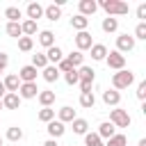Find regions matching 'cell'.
Returning a JSON list of instances; mask_svg holds the SVG:
<instances>
[{
    "instance_id": "cell-33",
    "label": "cell",
    "mask_w": 146,
    "mask_h": 146,
    "mask_svg": "<svg viewBox=\"0 0 146 146\" xmlns=\"http://www.w3.org/2000/svg\"><path fill=\"white\" fill-rule=\"evenodd\" d=\"M32 66H34V68H46V66H48V59H46V55H43V52H36V55H32Z\"/></svg>"
},
{
    "instance_id": "cell-50",
    "label": "cell",
    "mask_w": 146,
    "mask_h": 146,
    "mask_svg": "<svg viewBox=\"0 0 146 146\" xmlns=\"http://www.w3.org/2000/svg\"><path fill=\"white\" fill-rule=\"evenodd\" d=\"M0 73H2V71H0Z\"/></svg>"
},
{
    "instance_id": "cell-28",
    "label": "cell",
    "mask_w": 146,
    "mask_h": 146,
    "mask_svg": "<svg viewBox=\"0 0 146 146\" xmlns=\"http://www.w3.org/2000/svg\"><path fill=\"white\" fill-rule=\"evenodd\" d=\"M73 119H75V110H73V107H68V105H66V107H62V110H59V121H62V123L73 121Z\"/></svg>"
},
{
    "instance_id": "cell-46",
    "label": "cell",
    "mask_w": 146,
    "mask_h": 146,
    "mask_svg": "<svg viewBox=\"0 0 146 146\" xmlns=\"http://www.w3.org/2000/svg\"><path fill=\"white\" fill-rule=\"evenodd\" d=\"M5 94H7V89H5V84L0 82V100H2V96H5Z\"/></svg>"
},
{
    "instance_id": "cell-2",
    "label": "cell",
    "mask_w": 146,
    "mask_h": 146,
    "mask_svg": "<svg viewBox=\"0 0 146 146\" xmlns=\"http://www.w3.org/2000/svg\"><path fill=\"white\" fill-rule=\"evenodd\" d=\"M132 82H135V73L128 71V68H121V71H116V73L112 75V84H114L116 91H119V89H128Z\"/></svg>"
},
{
    "instance_id": "cell-1",
    "label": "cell",
    "mask_w": 146,
    "mask_h": 146,
    "mask_svg": "<svg viewBox=\"0 0 146 146\" xmlns=\"http://www.w3.org/2000/svg\"><path fill=\"white\" fill-rule=\"evenodd\" d=\"M100 7L107 11V16H123V14H128L130 11V7L125 5V2H121V0H100Z\"/></svg>"
},
{
    "instance_id": "cell-30",
    "label": "cell",
    "mask_w": 146,
    "mask_h": 146,
    "mask_svg": "<svg viewBox=\"0 0 146 146\" xmlns=\"http://www.w3.org/2000/svg\"><path fill=\"white\" fill-rule=\"evenodd\" d=\"M7 139H9L11 144H16V141H21V139H23V130H21L18 125H14V128H9V130H7Z\"/></svg>"
},
{
    "instance_id": "cell-25",
    "label": "cell",
    "mask_w": 146,
    "mask_h": 146,
    "mask_svg": "<svg viewBox=\"0 0 146 146\" xmlns=\"http://www.w3.org/2000/svg\"><path fill=\"white\" fill-rule=\"evenodd\" d=\"M21 32H23L25 36L36 34V23H34V21H30V18H27V21H23V23H21Z\"/></svg>"
},
{
    "instance_id": "cell-49",
    "label": "cell",
    "mask_w": 146,
    "mask_h": 146,
    "mask_svg": "<svg viewBox=\"0 0 146 146\" xmlns=\"http://www.w3.org/2000/svg\"><path fill=\"white\" fill-rule=\"evenodd\" d=\"M0 146H2V137H0Z\"/></svg>"
},
{
    "instance_id": "cell-11",
    "label": "cell",
    "mask_w": 146,
    "mask_h": 146,
    "mask_svg": "<svg viewBox=\"0 0 146 146\" xmlns=\"http://www.w3.org/2000/svg\"><path fill=\"white\" fill-rule=\"evenodd\" d=\"M2 84H5V89H7V94H16L18 91V87H21V80H18V75H7L5 80H2Z\"/></svg>"
},
{
    "instance_id": "cell-8",
    "label": "cell",
    "mask_w": 146,
    "mask_h": 146,
    "mask_svg": "<svg viewBox=\"0 0 146 146\" xmlns=\"http://www.w3.org/2000/svg\"><path fill=\"white\" fill-rule=\"evenodd\" d=\"M18 80H21V82H36V68H34L32 64L23 66V68L18 71Z\"/></svg>"
},
{
    "instance_id": "cell-14",
    "label": "cell",
    "mask_w": 146,
    "mask_h": 146,
    "mask_svg": "<svg viewBox=\"0 0 146 146\" xmlns=\"http://www.w3.org/2000/svg\"><path fill=\"white\" fill-rule=\"evenodd\" d=\"M41 16H43V7L39 2H30L27 5V18L36 23V18H41Z\"/></svg>"
},
{
    "instance_id": "cell-32",
    "label": "cell",
    "mask_w": 146,
    "mask_h": 146,
    "mask_svg": "<svg viewBox=\"0 0 146 146\" xmlns=\"http://www.w3.org/2000/svg\"><path fill=\"white\" fill-rule=\"evenodd\" d=\"M7 34L9 36H14V39H21L23 36V32H21V23H7Z\"/></svg>"
},
{
    "instance_id": "cell-15",
    "label": "cell",
    "mask_w": 146,
    "mask_h": 146,
    "mask_svg": "<svg viewBox=\"0 0 146 146\" xmlns=\"http://www.w3.org/2000/svg\"><path fill=\"white\" fill-rule=\"evenodd\" d=\"M87 25H89V18H84L82 14H78V16H73V18H71V27H73V30H78V32H84V30H87Z\"/></svg>"
},
{
    "instance_id": "cell-23",
    "label": "cell",
    "mask_w": 146,
    "mask_h": 146,
    "mask_svg": "<svg viewBox=\"0 0 146 146\" xmlns=\"http://www.w3.org/2000/svg\"><path fill=\"white\" fill-rule=\"evenodd\" d=\"M94 73H96V71H94L91 66H80V68H78V80H80V82H82V80L94 82Z\"/></svg>"
},
{
    "instance_id": "cell-39",
    "label": "cell",
    "mask_w": 146,
    "mask_h": 146,
    "mask_svg": "<svg viewBox=\"0 0 146 146\" xmlns=\"http://www.w3.org/2000/svg\"><path fill=\"white\" fill-rule=\"evenodd\" d=\"M64 80H66V84H78V82H80V80H78V68L68 71V73L64 75Z\"/></svg>"
},
{
    "instance_id": "cell-29",
    "label": "cell",
    "mask_w": 146,
    "mask_h": 146,
    "mask_svg": "<svg viewBox=\"0 0 146 146\" xmlns=\"http://www.w3.org/2000/svg\"><path fill=\"white\" fill-rule=\"evenodd\" d=\"M87 128H89V123L84 119H73V132L75 135H87Z\"/></svg>"
},
{
    "instance_id": "cell-7",
    "label": "cell",
    "mask_w": 146,
    "mask_h": 146,
    "mask_svg": "<svg viewBox=\"0 0 146 146\" xmlns=\"http://www.w3.org/2000/svg\"><path fill=\"white\" fill-rule=\"evenodd\" d=\"M75 46H78V50L82 52V50H89L91 46H94V41H91V34L84 30V32H78L75 34Z\"/></svg>"
},
{
    "instance_id": "cell-38",
    "label": "cell",
    "mask_w": 146,
    "mask_h": 146,
    "mask_svg": "<svg viewBox=\"0 0 146 146\" xmlns=\"http://www.w3.org/2000/svg\"><path fill=\"white\" fill-rule=\"evenodd\" d=\"M132 39H146V23H144V21L135 27V36H132Z\"/></svg>"
},
{
    "instance_id": "cell-43",
    "label": "cell",
    "mask_w": 146,
    "mask_h": 146,
    "mask_svg": "<svg viewBox=\"0 0 146 146\" xmlns=\"http://www.w3.org/2000/svg\"><path fill=\"white\" fill-rule=\"evenodd\" d=\"M91 84H94V82H87V80H82V82H80V89H82V94L91 91Z\"/></svg>"
},
{
    "instance_id": "cell-19",
    "label": "cell",
    "mask_w": 146,
    "mask_h": 146,
    "mask_svg": "<svg viewBox=\"0 0 146 146\" xmlns=\"http://www.w3.org/2000/svg\"><path fill=\"white\" fill-rule=\"evenodd\" d=\"M36 98H39V103H41L43 107H50V105L55 103V98H57V96H55V91L46 89V91H39V96H36Z\"/></svg>"
},
{
    "instance_id": "cell-34",
    "label": "cell",
    "mask_w": 146,
    "mask_h": 146,
    "mask_svg": "<svg viewBox=\"0 0 146 146\" xmlns=\"http://www.w3.org/2000/svg\"><path fill=\"white\" fill-rule=\"evenodd\" d=\"M32 46H34L32 36H21V39H18V50H23V52H30V50H32Z\"/></svg>"
},
{
    "instance_id": "cell-13",
    "label": "cell",
    "mask_w": 146,
    "mask_h": 146,
    "mask_svg": "<svg viewBox=\"0 0 146 146\" xmlns=\"http://www.w3.org/2000/svg\"><path fill=\"white\" fill-rule=\"evenodd\" d=\"M96 9H98L96 0H80V14H82L84 18L91 16V14H96Z\"/></svg>"
},
{
    "instance_id": "cell-27",
    "label": "cell",
    "mask_w": 146,
    "mask_h": 146,
    "mask_svg": "<svg viewBox=\"0 0 146 146\" xmlns=\"http://www.w3.org/2000/svg\"><path fill=\"white\" fill-rule=\"evenodd\" d=\"M116 27H119V21L116 18H112V16H107V18H103V32H116Z\"/></svg>"
},
{
    "instance_id": "cell-37",
    "label": "cell",
    "mask_w": 146,
    "mask_h": 146,
    "mask_svg": "<svg viewBox=\"0 0 146 146\" xmlns=\"http://www.w3.org/2000/svg\"><path fill=\"white\" fill-rule=\"evenodd\" d=\"M125 144H128L125 135H114V137H110V139H107V144H105V146H125Z\"/></svg>"
},
{
    "instance_id": "cell-45",
    "label": "cell",
    "mask_w": 146,
    "mask_h": 146,
    "mask_svg": "<svg viewBox=\"0 0 146 146\" xmlns=\"http://www.w3.org/2000/svg\"><path fill=\"white\" fill-rule=\"evenodd\" d=\"M43 146H57V139H48V141H46Z\"/></svg>"
},
{
    "instance_id": "cell-24",
    "label": "cell",
    "mask_w": 146,
    "mask_h": 146,
    "mask_svg": "<svg viewBox=\"0 0 146 146\" xmlns=\"http://www.w3.org/2000/svg\"><path fill=\"white\" fill-rule=\"evenodd\" d=\"M21 16H23V11L18 7H7L5 9V18H9V23H18Z\"/></svg>"
},
{
    "instance_id": "cell-44",
    "label": "cell",
    "mask_w": 146,
    "mask_h": 146,
    "mask_svg": "<svg viewBox=\"0 0 146 146\" xmlns=\"http://www.w3.org/2000/svg\"><path fill=\"white\" fill-rule=\"evenodd\" d=\"M137 18H146V5H139L137 7Z\"/></svg>"
},
{
    "instance_id": "cell-16",
    "label": "cell",
    "mask_w": 146,
    "mask_h": 146,
    "mask_svg": "<svg viewBox=\"0 0 146 146\" xmlns=\"http://www.w3.org/2000/svg\"><path fill=\"white\" fill-rule=\"evenodd\" d=\"M39 43H41L43 48H52V46H55V34H52L50 30L39 32Z\"/></svg>"
},
{
    "instance_id": "cell-21",
    "label": "cell",
    "mask_w": 146,
    "mask_h": 146,
    "mask_svg": "<svg viewBox=\"0 0 146 146\" xmlns=\"http://www.w3.org/2000/svg\"><path fill=\"white\" fill-rule=\"evenodd\" d=\"M43 16H46L48 21H57V18H62V7H57V5H48V7L43 9Z\"/></svg>"
},
{
    "instance_id": "cell-4",
    "label": "cell",
    "mask_w": 146,
    "mask_h": 146,
    "mask_svg": "<svg viewBox=\"0 0 146 146\" xmlns=\"http://www.w3.org/2000/svg\"><path fill=\"white\" fill-rule=\"evenodd\" d=\"M105 62H107V66H110V68H114V71H121V68L125 66V55H121L119 50H112V52H107Z\"/></svg>"
},
{
    "instance_id": "cell-40",
    "label": "cell",
    "mask_w": 146,
    "mask_h": 146,
    "mask_svg": "<svg viewBox=\"0 0 146 146\" xmlns=\"http://www.w3.org/2000/svg\"><path fill=\"white\" fill-rule=\"evenodd\" d=\"M57 71H59V73H68V71H73V66H71V62L64 57V59L57 64Z\"/></svg>"
},
{
    "instance_id": "cell-26",
    "label": "cell",
    "mask_w": 146,
    "mask_h": 146,
    "mask_svg": "<svg viewBox=\"0 0 146 146\" xmlns=\"http://www.w3.org/2000/svg\"><path fill=\"white\" fill-rule=\"evenodd\" d=\"M80 105H82V107H87V110H91V107L96 105V96H94L91 91H87V94H80Z\"/></svg>"
},
{
    "instance_id": "cell-22",
    "label": "cell",
    "mask_w": 146,
    "mask_h": 146,
    "mask_svg": "<svg viewBox=\"0 0 146 146\" xmlns=\"http://www.w3.org/2000/svg\"><path fill=\"white\" fill-rule=\"evenodd\" d=\"M41 73H43V80H46V82H57V78H59L57 66H50V64H48V66H46Z\"/></svg>"
},
{
    "instance_id": "cell-3",
    "label": "cell",
    "mask_w": 146,
    "mask_h": 146,
    "mask_svg": "<svg viewBox=\"0 0 146 146\" xmlns=\"http://www.w3.org/2000/svg\"><path fill=\"white\" fill-rule=\"evenodd\" d=\"M110 123L114 128H128L132 123V119H130V114L125 110H112L110 112Z\"/></svg>"
},
{
    "instance_id": "cell-17",
    "label": "cell",
    "mask_w": 146,
    "mask_h": 146,
    "mask_svg": "<svg viewBox=\"0 0 146 146\" xmlns=\"http://www.w3.org/2000/svg\"><path fill=\"white\" fill-rule=\"evenodd\" d=\"M89 50H91V59H96V62H100V59L107 57V48H105L103 43H94Z\"/></svg>"
},
{
    "instance_id": "cell-9",
    "label": "cell",
    "mask_w": 146,
    "mask_h": 146,
    "mask_svg": "<svg viewBox=\"0 0 146 146\" xmlns=\"http://www.w3.org/2000/svg\"><path fill=\"white\" fill-rule=\"evenodd\" d=\"M46 130H48V135H50V139H57V137H62V135L66 132V128H64V123H62V121H55V119H52V121L48 123V128H46Z\"/></svg>"
},
{
    "instance_id": "cell-6",
    "label": "cell",
    "mask_w": 146,
    "mask_h": 146,
    "mask_svg": "<svg viewBox=\"0 0 146 146\" xmlns=\"http://www.w3.org/2000/svg\"><path fill=\"white\" fill-rule=\"evenodd\" d=\"M18 96H21V98H36V96H39L36 82H21V87H18Z\"/></svg>"
},
{
    "instance_id": "cell-12",
    "label": "cell",
    "mask_w": 146,
    "mask_h": 146,
    "mask_svg": "<svg viewBox=\"0 0 146 146\" xmlns=\"http://www.w3.org/2000/svg\"><path fill=\"white\" fill-rule=\"evenodd\" d=\"M119 100H121V94H119L116 89H107V91H103V103H105V105L116 107V105H119Z\"/></svg>"
},
{
    "instance_id": "cell-31",
    "label": "cell",
    "mask_w": 146,
    "mask_h": 146,
    "mask_svg": "<svg viewBox=\"0 0 146 146\" xmlns=\"http://www.w3.org/2000/svg\"><path fill=\"white\" fill-rule=\"evenodd\" d=\"M84 146H105V144H103V139L96 132H87L84 135Z\"/></svg>"
},
{
    "instance_id": "cell-42",
    "label": "cell",
    "mask_w": 146,
    "mask_h": 146,
    "mask_svg": "<svg viewBox=\"0 0 146 146\" xmlns=\"http://www.w3.org/2000/svg\"><path fill=\"white\" fill-rule=\"evenodd\" d=\"M7 64H9V57H7L5 52H0V71H5V68H7Z\"/></svg>"
},
{
    "instance_id": "cell-10",
    "label": "cell",
    "mask_w": 146,
    "mask_h": 146,
    "mask_svg": "<svg viewBox=\"0 0 146 146\" xmlns=\"http://www.w3.org/2000/svg\"><path fill=\"white\" fill-rule=\"evenodd\" d=\"M2 107H7V110H18V107H21V96H18V94H5V96H2Z\"/></svg>"
},
{
    "instance_id": "cell-48",
    "label": "cell",
    "mask_w": 146,
    "mask_h": 146,
    "mask_svg": "<svg viewBox=\"0 0 146 146\" xmlns=\"http://www.w3.org/2000/svg\"><path fill=\"white\" fill-rule=\"evenodd\" d=\"M0 110H2V100H0Z\"/></svg>"
},
{
    "instance_id": "cell-47",
    "label": "cell",
    "mask_w": 146,
    "mask_h": 146,
    "mask_svg": "<svg viewBox=\"0 0 146 146\" xmlns=\"http://www.w3.org/2000/svg\"><path fill=\"white\" fill-rule=\"evenodd\" d=\"M139 146H146V139H139Z\"/></svg>"
},
{
    "instance_id": "cell-20",
    "label": "cell",
    "mask_w": 146,
    "mask_h": 146,
    "mask_svg": "<svg viewBox=\"0 0 146 146\" xmlns=\"http://www.w3.org/2000/svg\"><path fill=\"white\" fill-rule=\"evenodd\" d=\"M100 139H110V137H114L116 132H114V125L110 123V121H105V123H100V128H98V132H96Z\"/></svg>"
},
{
    "instance_id": "cell-5",
    "label": "cell",
    "mask_w": 146,
    "mask_h": 146,
    "mask_svg": "<svg viewBox=\"0 0 146 146\" xmlns=\"http://www.w3.org/2000/svg\"><path fill=\"white\" fill-rule=\"evenodd\" d=\"M135 48V39L130 36V34H121V36H116V50L123 55V52H130Z\"/></svg>"
},
{
    "instance_id": "cell-36",
    "label": "cell",
    "mask_w": 146,
    "mask_h": 146,
    "mask_svg": "<svg viewBox=\"0 0 146 146\" xmlns=\"http://www.w3.org/2000/svg\"><path fill=\"white\" fill-rule=\"evenodd\" d=\"M66 59H68V62H71V66L75 68V66H82V59H84V55H82L80 50H75V52H71Z\"/></svg>"
},
{
    "instance_id": "cell-35",
    "label": "cell",
    "mask_w": 146,
    "mask_h": 146,
    "mask_svg": "<svg viewBox=\"0 0 146 146\" xmlns=\"http://www.w3.org/2000/svg\"><path fill=\"white\" fill-rule=\"evenodd\" d=\"M55 119V110H50V107H43V110H39V121H43V123H50Z\"/></svg>"
},
{
    "instance_id": "cell-18",
    "label": "cell",
    "mask_w": 146,
    "mask_h": 146,
    "mask_svg": "<svg viewBox=\"0 0 146 146\" xmlns=\"http://www.w3.org/2000/svg\"><path fill=\"white\" fill-rule=\"evenodd\" d=\"M46 59H48V62H52V64H59V62L64 59V52H62V48H57V46L48 48V52H46Z\"/></svg>"
},
{
    "instance_id": "cell-41",
    "label": "cell",
    "mask_w": 146,
    "mask_h": 146,
    "mask_svg": "<svg viewBox=\"0 0 146 146\" xmlns=\"http://www.w3.org/2000/svg\"><path fill=\"white\" fill-rule=\"evenodd\" d=\"M137 98H139V100H144V98H146V80H144V82H139V87H137Z\"/></svg>"
}]
</instances>
